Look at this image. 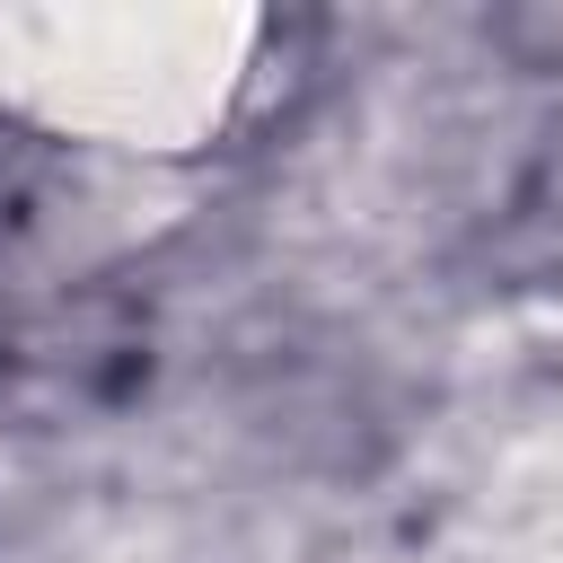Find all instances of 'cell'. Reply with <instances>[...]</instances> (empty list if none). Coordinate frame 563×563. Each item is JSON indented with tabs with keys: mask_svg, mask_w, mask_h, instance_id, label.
<instances>
[{
	"mask_svg": "<svg viewBox=\"0 0 563 563\" xmlns=\"http://www.w3.org/2000/svg\"><path fill=\"white\" fill-rule=\"evenodd\" d=\"M255 62L264 18L246 9H0V123L123 158H185L246 114L264 79Z\"/></svg>",
	"mask_w": 563,
	"mask_h": 563,
	"instance_id": "cell-1",
	"label": "cell"
}]
</instances>
